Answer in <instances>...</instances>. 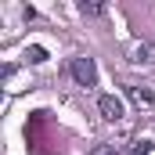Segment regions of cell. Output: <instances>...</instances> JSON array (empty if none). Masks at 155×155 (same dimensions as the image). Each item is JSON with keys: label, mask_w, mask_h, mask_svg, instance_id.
Instances as JSON below:
<instances>
[{"label": "cell", "mask_w": 155, "mask_h": 155, "mask_svg": "<svg viewBox=\"0 0 155 155\" xmlns=\"http://www.w3.org/2000/svg\"><path fill=\"white\" fill-rule=\"evenodd\" d=\"M69 72H72V79H76L79 87H94V83H97V65H94V58H72Z\"/></svg>", "instance_id": "6da1fadb"}, {"label": "cell", "mask_w": 155, "mask_h": 155, "mask_svg": "<svg viewBox=\"0 0 155 155\" xmlns=\"http://www.w3.org/2000/svg\"><path fill=\"white\" fill-rule=\"evenodd\" d=\"M97 112L108 119V123H119L126 108H123V101H119L116 94H101V97H97Z\"/></svg>", "instance_id": "7a4b0ae2"}, {"label": "cell", "mask_w": 155, "mask_h": 155, "mask_svg": "<svg viewBox=\"0 0 155 155\" xmlns=\"http://www.w3.org/2000/svg\"><path fill=\"white\" fill-rule=\"evenodd\" d=\"M126 97H130L137 108H152V105H155L152 87H141V83H126Z\"/></svg>", "instance_id": "3957f363"}, {"label": "cell", "mask_w": 155, "mask_h": 155, "mask_svg": "<svg viewBox=\"0 0 155 155\" xmlns=\"http://www.w3.org/2000/svg\"><path fill=\"white\" fill-rule=\"evenodd\" d=\"M134 61H155V40H141L137 43V51H134Z\"/></svg>", "instance_id": "277c9868"}, {"label": "cell", "mask_w": 155, "mask_h": 155, "mask_svg": "<svg viewBox=\"0 0 155 155\" xmlns=\"http://www.w3.org/2000/svg\"><path fill=\"white\" fill-rule=\"evenodd\" d=\"M126 155H152V141H148V137H137V141L130 144Z\"/></svg>", "instance_id": "5b68a950"}, {"label": "cell", "mask_w": 155, "mask_h": 155, "mask_svg": "<svg viewBox=\"0 0 155 155\" xmlns=\"http://www.w3.org/2000/svg\"><path fill=\"white\" fill-rule=\"evenodd\" d=\"M25 58H29V61H47V51H43V47H29Z\"/></svg>", "instance_id": "8992f818"}, {"label": "cell", "mask_w": 155, "mask_h": 155, "mask_svg": "<svg viewBox=\"0 0 155 155\" xmlns=\"http://www.w3.org/2000/svg\"><path fill=\"white\" fill-rule=\"evenodd\" d=\"M105 7L101 4H79V15H101Z\"/></svg>", "instance_id": "52a82bcc"}, {"label": "cell", "mask_w": 155, "mask_h": 155, "mask_svg": "<svg viewBox=\"0 0 155 155\" xmlns=\"http://www.w3.org/2000/svg\"><path fill=\"white\" fill-rule=\"evenodd\" d=\"M90 155H116V148H112V144H97Z\"/></svg>", "instance_id": "ba28073f"}]
</instances>
